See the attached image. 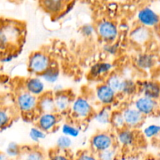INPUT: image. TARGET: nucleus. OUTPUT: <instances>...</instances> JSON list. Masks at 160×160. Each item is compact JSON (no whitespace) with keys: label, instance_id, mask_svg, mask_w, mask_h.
<instances>
[{"label":"nucleus","instance_id":"obj_1","mask_svg":"<svg viewBox=\"0 0 160 160\" xmlns=\"http://www.w3.org/2000/svg\"><path fill=\"white\" fill-rule=\"evenodd\" d=\"M22 29L17 24L8 23L0 25V50L5 51L12 48L22 36Z\"/></svg>","mask_w":160,"mask_h":160},{"label":"nucleus","instance_id":"obj_2","mask_svg":"<svg viewBox=\"0 0 160 160\" xmlns=\"http://www.w3.org/2000/svg\"><path fill=\"white\" fill-rule=\"evenodd\" d=\"M70 111L73 118L79 121H84L92 118L95 113L93 106L89 100L83 96L77 97L73 100Z\"/></svg>","mask_w":160,"mask_h":160},{"label":"nucleus","instance_id":"obj_3","mask_svg":"<svg viewBox=\"0 0 160 160\" xmlns=\"http://www.w3.org/2000/svg\"><path fill=\"white\" fill-rule=\"evenodd\" d=\"M52 65L51 58L42 51L34 52L29 56L28 62V70L33 74L40 76Z\"/></svg>","mask_w":160,"mask_h":160},{"label":"nucleus","instance_id":"obj_4","mask_svg":"<svg viewBox=\"0 0 160 160\" xmlns=\"http://www.w3.org/2000/svg\"><path fill=\"white\" fill-rule=\"evenodd\" d=\"M116 137L107 131H98L94 134L90 140L92 152L95 155L115 146Z\"/></svg>","mask_w":160,"mask_h":160},{"label":"nucleus","instance_id":"obj_5","mask_svg":"<svg viewBox=\"0 0 160 160\" xmlns=\"http://www.w3.org/2000/svg\"><path fill=\"white\" fill-rule=\"evenodd\" d=\"M15 101L18 110L24 116L29 117L38 111V98L31 95L25 90L17 94Z\"/></svg>","mask_w":160,"mask_h":160},{"label":"nucleus","instance_id":"obj_6","mask_svg":"<svg viewBox=\"0 0 160 160\" xmlns=\"http://www.w3.org/2000/svg\"><path fill=\"white\" fill-rule=\"evenodd\" d=\"M95 31L98 37L106 43L115 42L119 36L117 25L112 20L107 19L99 20L95 26Z\"/></svg>","mask_w":160,"mask_h":160},{"label":"nucleus","instance_id":"obj_7","mask_svg":"<svg viewBox=\"0 0 160 160\" xmlns=\"http://www.w3.org/2000/svg\"><path fill=\"white\" fill-rule=\"evenodd\" d=\"M134 106L145 117L160 113V104L158 100L140 95L134 102Z\"/></svg>","mask_w":160,"mask_h":160},{"label":"nucleus","instance_id":"obj_8","mask_svg":"<svg viewBox=\"0 0 160 160\" xmlns=\"http://www.w3.org/2000/svg\"><path fill=\"white\" fill-rule=\"evenodd\" d=\"M137 20L139 25L151 29L157 26L160 22V16L152 8L144 6L141 8L137 13Z\"/></svg>","mask_w":160,"mask_h":160},{"label":"nucleus","instance_id":"obj_9","mask_svg":"<svg viewBox=\"0 0 160 160\" xmlns=\"http://www.w3.org/2000/svg\"><path fill=\"white\" fill-rule=\"evenodd\" d=\"M126 128L134 130L143 124L145 117L141 114L134 106H127L121 110Z\"/></svg>","mask_w":160,"mask_h":160},{"label":"nucleus","instance_id":"obj_10","mask_svg":"<svg viewBox=\"0 0 160 160\" xmlns=\"http://www.w3.org/2000/svg\"><path fill=\"white\" fill-rule=\"evenodd\" d=\"M59 121V115L58 113H39L36 118V127L43 131L49 133L56 129Z\"/></svg>","mask_w":160,"mask_h":160},{"label":"nucleus","instance_id":"obj_11","mask_svg":"<svg viewBox=\"0 0 160 160\" xmlns=\"http://www.w3.org/2000/svg\"><path fill=\"white\" fill-rule=\"evenodd\" d=\"M138 92L141 95L152 99H160V84L152 80H145L137 83Z\"/></svg>","mask_w":160,"mask_h":160},{"label":"nucleus","instance_id":"obj_12","mask_svg":"<svg viewBox=\"0 0 160 160\" xmlns=\"http://www.w3.org/2000/svg\"><path fill=\"white\" fill-rule=\"evenodd\" d=\"M95 96L98 102L104 106H110L117 99V94L106 83L99 84L95 89Z\"/></svg>","mask_w":160,"mask_h":160},{"label":"nucleus","instance_id":"obj_13","mask_svg":"<svg viewBox=\"0 0 160 160\" xmlns=\"http://www.w3.org/2000/svg\"><path fill=\"white\" fill-rule=\"evenodd\" d=\"M135 65L143 71H151L159 66L160 61L157 56L152 53H141L135 58Z\"/></svg>","mask_w":160,"mask_h":160},{"label":"nucleus","instance_id":"obj_14","mask_svg":"<svg viewBox=\"0 0 160 160\" xmlns=\"http://www.w3.org/2000/svg\"><path fill=\"white\" fill-rule=\"evenodd\" d=\"M67 1L62 0H43L39 2L42 9L55 18L59 17L67 7Z\"/></svg>","mask_w":160,"mask_h":160},{"label":"nucleus","instance_id":"obj_15","mask_svg":"<svg viewBox=\"0 0 160 160\" xmlns=\"http://www.w3.org/2000/svg\"><path fill=\"white\" fill-rule=\"evenodd\" d=\"M129 37L131 42L136 45H145L149 42L152 38L151 29L138 24L131 30Z\"/></svg>","mask_w":160,"mask_h":160},{"label":"nucleus","instance_id":"obj_16","mask_svg":"<svg viewBox=\"0 0 160 160\" xmlns=\"http://www.w3.org/2000/svg\"><path fill=\"white\" fill-rule=\"evenodd\" d=\"M116 142L118 143V145L124 148H132L137 142V134L134 130L125 128L121 131H117Z\"/></svg>","mask_w":160,"mask_h":160},{"label":"nucleus","instance_id":"obj_17","mask_svg":"<svg viewBox=\"0 0 160 160\" xmlns=\"http://www.w3.org/2000/svg\"><path fill=\"white\" fill-rule=\"evenodd\" d=\"M73 100V98H72L70 94L64 90L54 94L55 110L56 113L59 115L60 113H64L70 110Z\"/></svg>","mask_w":160,"mask_h":160},{"label":"nucleus","instance_id":"obj_18","mask_svg":"<svg viewBox=\"0 0 160 160\" xmlns=\"http://www.w3.org/2000/svg\"><path fill=\"white\" fill-rule=\"evenodd\" d=\"M45 83L39 77H31L25 81L24 90L38 98L45 93Z\"/></svg>","mask_w":160,"mask_h":160},{"label":"nucleus","instance_id":"obj_19","mask_svg":"<svg viewBox=\"0 0 160 160\" xmlns=\"http://www.w3.org/2000/svg\"><path fill=\"white\" fill-rule=\"evenodd\" d=\"M38 111L39 113H54L56 112L54 94L52 92H45L43 95L38 97Z\"/></svg>","mask_w":160,"mask_h":160},{"label":"nucleus","instance_id":"obj_20","mask_svg":"<svg viewBox=\"0 0 160 160\" xmlns=\"http://www.w3.org/2000/svg\"><path fill=\"white\" fill-rule=\"evenodd\" d=\"M113 67V64L109 62L104 61V62H96L91 67L89 76L95 79L106 76L112 72Z\"/></svg>","mask_w":160,"mask_h":160},{"label":"nucleus","instance_id":"obj_21","mask_svg":"<svg viewBox=\"0 0 160 160\" xmlns=\"http://www.w3.org/2000/svg\"><path fill=\"white\" fill-rule=\"evenodd\" d=\"M112 113V111L110 106H103L98 112L94 113L92 118L96 123L99 124L109 125L110 124Z\"/></svg>","mask_w":160,"mask_h":160},{"label":"nucleus","instance_id":"obj_22","mask_svg":"<svg viewBox=\"0 0 160 160\" xmlns=\"http://www.w3.org/2000/svg\"><path fill=\"white\" fill-rule=\"evenodd\" d=\"M18 160H48L45 153L38 148L22 149Z\"/></svg>","mask_w":160,"mask_h":160},{"label":"nucleus","instance_id":"obj_23","mask_svg":"<svg viewBox=\"0 0 160 160\" xmlns=\"http://www.w3.org/2000/svg\"><path fill=\"white\" fill-rule=\"evenodd\" d=\"M59 76H60V71L59 68L52 64L48 70L42 73L39 78L44 81V83L46 82L49 84H56L59 80Z\"/></svg>","mask_w":160,"mask_h":160},{"label":"nucleus","instance_id":"obj_24","mask_svg":"<svg viewBox=\"0 0 160 160\" xmlns=\"http://www.w3.org/2000/svg\"><path fill=\"white\" fill-rule=\"evenodd\" d=\"M138 92V84L131 79H123L119 94L127 97H131Z\"/></svg>","mask_w":160,"mask_h":160},{"label":"nucleus","instance_id":"obj_25","mask_svg":"<svg viewBox=\"0 0 160 160\" xmlns=\"http://www.w3.org/2000/svg\"><path fill=\"white\" fill-rule=\"evenodd\" d=\"M123 80V78L119 74H117V73H109V75H108L107 78H106V81L105 83L109 88H111L116 93L119 94Z\"/></svg>","mask_w":160,"mask_h":160},{"label":"nucleus","instance_id":"obj_26","mask_svg":"<svg viewBox=\"0 0 160 160\" xmlns=\"http://www.w3.org/2000/svg\"><path fill=\"white\" fill-rule=\"evenodd\" d=\"M12 121V114L7 108L0 107V131L9 128Z\"/></svg>","mask_w":160,"mask_h":160},{"label":"nucleus","instance_id":"obj_27","mask_svg":"<svg viewBox=\"0 0 160 160\" xmlns=\"http://www.w3.org/2000/svg\"><path fill=\"white\" fill-rule=\"evenodd\" d=\"M110 125L117 131H121V130L124 129L126 128V124H125L124 119H123L121 110L113 111L112 112V117H111Z\"/></svg>","mask_w":160,"mask_h":160},{"label":"nucleus","instance_id":"obj_28","mask_svg":"<svg viewBox=\"0 0 160 160\" xmlns=\"http://www.w3.org/2000/svg\"><path fill=\"white\" fill-rule=\"evenodd\" d=\"M98 160H118L119 158V149L117 145L112 148L107 150L101 152L96 154Z\"/></svg>","mask_w":160,"mask_h":160},{"label":"nucleus","instance_id":"obj_29","mask_svg":"<svg viewBox=\"0 0 160 160\" xmlns=\"http://www.w3.org/2000/svg\"><path fill=\"white\" fill-rule=\"evenodd\" d=\"M62 135H65L70 138H76L81 134V129L78 127L70 123H65L61 128Z\"/></svg>","mask_w":160,"mask_h":160},{"label":"nucleus","instance_id":"obj_30","mask_svg":"<svg viewBox=\"0 0 160 160\" xmlns=\"http://www.w3.org/2000/svg\"><path fill=\"white\" fill-rule=\"evenodd\" d=\"M72 145H73L72 138L67 137L65 135H61L56 140V148L57 151L65 152L68 151L71 148Z\"/></svg>","mask_w":160,"mask_h":160},{"label":"nucleus","instance_id":"obj_31","mask_svg":"<svg viewBox=\"0 0 160 160\" xmlns=\"http://www.w3.org/2000/svg\"><path fill=\"white\" fill-rule=\"evenodd\" d=\"M22 148L17 144V142H11L8 144L7 147L6 148V153L10 159L13 160L14 159H18L21 153Z\"/></svg>","mask_w":160,"mask_h":160},{"label":"nucleus","instance_id":"obj_32","mask_svg":"<svg viewBox=\"0 0 160 160\" xmlns=\"http://www.w3.org/2000/svg\"><path fill=\"white\" fill-rule=\"evenodd\" d=\"M143 135L146 138L152 139L160 135V125L150 124L143 129Z\"/></svg>","mask_w":160,"mask_h":160},{"label":"nucleus","instance_id":"obj_33","mask_svg":"<svg viewBox=\"0 0 160 160\" xmlns=\"http://www.w3.org/2000/svg\"><path fill=\"white\" fill-rule=\"evenodd\" d=\"M47 134L45 132H44L43 131H42L41 129H39L38 127H33L30 129L29 131V138L33 142H35L38 143L40 141L44 140L46 138Z\"/></svg>","mask_w":160,"mask_h":160},{"label":"nucleus","instance_id":"obj_34","mask_svg":"<svg viewBox=\"0 0 160 160\" xmlns=\"http://www.w3.org/2000/svg\"><path fill=\"white\" fill-rule=\"evenodd\" d=\"M80 31L82 34V35L86 38L92 37V36H93L96 33L95 26H93V25L90 24V23L83 25L81 28V29H80Z\"/></svg>","mask_w":160,"mask_h":160},{"label":"nucleus","instance_id":"obj_35","mask_svg":"<svg viewBox=\"0 0 160 160\" xmlns=\"http://www.w3.org/2000/svg\"><path fill=\"white\" fill-rule=\"evenodd\" d=\"M103 50L105 52H106L109 55H114L117 54L119 51V45L115 43V42H112V43H106L103 46Z\"/></svg>","mask_w":160,"mask_h":160},{"label":"nucleus","instance_id":"obj_36","mask_svg":"<svg viewBox=\"0 0 160 160\" xmlns=\"http://www.w3.org/2000/svg\"><path fill=\"white\" fill-rule=\"evenodd\" d=\"M75 160H98L97 159L96 155L95 153L89 151L81 152L77 156Z\"/></svg>","mask_w":160,"mask_h":160},{"label":"nucleus","instance_id":"obj_37","mask_svg":"<svg viewBox=\"0 0 160 160\" xmlns=\"http://www.w3.org/2000/svg\"><path fill=\"white\" fill-rule=\"evenodd\" d=\"M48 160H72L65 152L57 151L49 156Z\"/></svg>","mask_w":160,"mask_h":160},{"label":"nucleus","instance_id":"obj_38","mask_svg":"<svg viewBox=\"0 0 160 160\" xmlns=\"http://www.w3.org/2000/svg\"><path fill=\"white\" fill-rule=\"evenodd\" d=\"M74 5H75V2H68V3H67V7H66V9H64L63 12H62V13L59 16V17H56V19H57V20H60V19L62 18V17H66V16H67V14H68L69 12H70V11L73 9V7H74Z\"/></svg>","mask_w":160,"mask_h":160},{"label":"nucleus","instance_id":"obj_39","mask_svg":"<svg viewBox=\"0 0 160 160\" xmlns=\"http://www.w3.org/2000/svg\"><path fill=\"white\" fill-rule=\"evenodd\" d=\"M18 54L15 52H9L6 55L2 56V58L1 59V62L3 63H8V62H10L11 61L13 60L16 57H17Z\"/></svg>","mask_w":160,"mask_h":160},{"label":"nucleus","instance_id":"obj_40","mask_svg":"<svg viewBox=\"0 0 160 160\" xmlns=\"http://www.w3.org/2000/svg\"><path fill=\"white\" fill-rule=\"evenodd\" d=\"M127 160H143L142 159V157L138 155H132V156H128Z\"/></svg>","mask_w":160,"mask_h":160},{"label":"nucleus","instance_id":"obj_41","mask_svg":"<svg viewBox=\"0 0 160 160\" xmlns=\"http://www.w3.org/2000/svg\"><path fill=\"white\" fill-rule=\"evenodd\" d=\"M0 160H12L5 152H0Z\"/></svg>","mask_w":160,"mask_h":160},{"label":"nucleus","instance_id":"obj_42","mask_svg":"<svg viewBox=\"0 0 160 160\" xmlns=\"http://www.w3.org/2000/svg\"><path fill=\"white\" fill-rule=\"evenodd\" d=\"M158 157H159V159L160 160V152H159V155H158Z\"/></svg>","mask_w":160,"mask_h":160},{"label":"nucleus","instance_id":"obj_43","mask_svg":"<svg viewBox=\"0 0 160 160\" xmlns=\"http://www.w3.org/2000/svg\"><path fill=\"white\" fill-rule=\"evenodd\" d=\"M147 160H153V159H147Z\"/></svg>","mask_w":160,"mask_h":160}]
</instances>
